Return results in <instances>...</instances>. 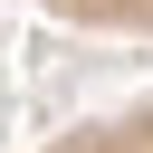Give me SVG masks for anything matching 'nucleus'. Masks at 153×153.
<instances>
[{
    "mask_svg": "<svg viewBox=\"0 0 153 153\" xmlns=\"http://www.w3.org/2000/svg\"><path fill=\"white\" fill-rule=\"evenodd\" d=\"M48 19H67V29H96V38H134V48H153V0H38Z\"/></svg>",
    "mask_w": 153,
    "mask_h": 153,
    "instance_id": "nucleus-1",
    "label": "nucleus"
}]
</instances>
